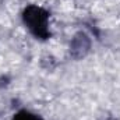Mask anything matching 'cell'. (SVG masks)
<instances>
[{"instance_id": "cell-1", "label": "cell", "mask_w": 120, "mask_h": 120, "mask_svg": "<svg viewBox=\"0 0 120 120\" xmlns=\"http://www.w3.org/2000/svg\"><path fill=\"white\" fill-rule=\"evenodd\" d=\"M27 28L39 39L49 38V14L38 6H28L22 14Z\"/></svg>"}, {"instance_id": "cell-2", "label": "cell", "mask_w": 120, "mask_h": 120, "mask_svg": "<svg viewBox=\"0 0 120 120\" xmlns=\"http://www.w3.org/2000/svg\"><path fill=\"white\" fill-rule=\"evenodd\" d=\"M13 120H43L41 116L32 113V112H28V110H21L18 112L17 115H14Z\"/></svg>"}]
</instances>
